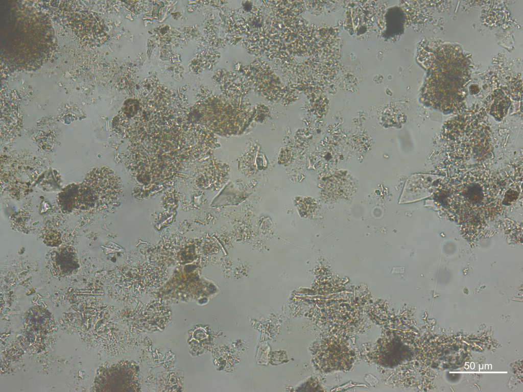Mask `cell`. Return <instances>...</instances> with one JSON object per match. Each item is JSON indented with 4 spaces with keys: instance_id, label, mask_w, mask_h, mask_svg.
Returning <instances> with one entry per match:
<instances>
[{
    "instance_id": "obj_1",
    "label": "cell",
    "mask_w": 523,
    "mask_h": 392,
    "mask_svg": "<svg viewBox=\"0 0 523 392\" xmlns=\"http://www.w3.org/2000/svg\"><path fill=\"white\" fill-rule=\"evenodd\" d=\"M120 192V181L114 171L106 166L94 168L81 183L75 184L73 211L103 208L116 200Z\"/></svg>"
},
{
    "instance_id": "obj_2",
    "label": "cell",
    "mask_w": 523,
    "mask_h": 392,
    "mask_svg": "<svg viewBox=\"0 0 523 392\" xmlns=\"http://www.w3.org/2000/svg\"><path fill=\"white\" fill-rule=\"evenodd\" d=\"M49 265L56 274L66 276L73 273L79 267V259L75 249L63 246L51 253Z\"/></svg>"
},
{
    "instance_id": "obj_3",
    "label": "cell",
    "mask_w": 523,
    "mask_h": 392,
    "mask_svg": "<svg viewBox=\"0 0 523 392\" xmlns=\"http://www.w3.org/2000/svg\"><path fill=\"white\" fill-rule=\"evenodd\" d=\"M60 234L57 232H52L47 234L45 237V241L49 246H54L60 243Z\"/></svg>"
},
{
    "instance_id": "obj_4",
    "label": "cell",
    "mask_w": 523,
    "mask_h": 392,
    "mask_svg": "<svg viewBox=\"0 0 523 392\" xmlns=\"http://www.w3.org/2000/svg\"><path fill=\"white\" fill-rule=\"evenodd\" d=\"M57 197H58V196H57ZM57 203H58V200H57ZM58 205H59V204H58ZM59 207H60V206H59ZM60 209H61V208H60Z\"/></svg>"
}]
</instances>
